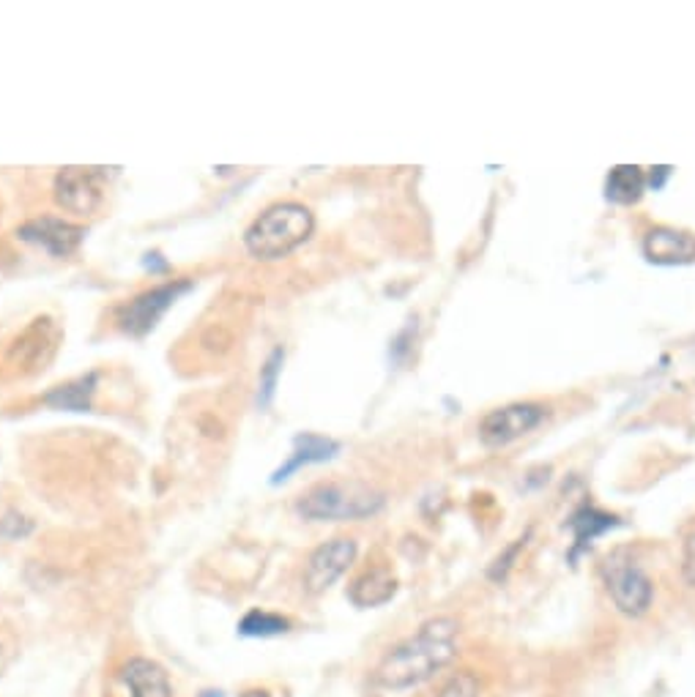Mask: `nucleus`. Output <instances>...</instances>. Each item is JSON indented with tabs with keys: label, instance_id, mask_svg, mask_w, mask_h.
<instances>
[{
	"label": "nucleus",
	"instance_id": "obj_4",
	"mask_svg": "<svg viewBox=\"0 0 695 697\" xmlns=\"http://www.w3.org/2000/svg\"><path fill=\"white\" fill-rule=\"evenodd\" d=\"M192 288L189 279H176V282L156 284V288L146 290V293L135 295L126 306H121L118 326L124 334L129 337H146L149 331H154V326L160 324L162 315L170 309L178 301V295H184Z\"/></svg>",
	"mask_w": 695,
	"mask_h": 697
},
{
	"label": "nucleus",
	"instance_id": "obj_16",
	"mask_svg": "<svg viewBox=\"0 0 695 697\" xmlns=\"http://www.w3.org/2000/svg\"><path fill=\"white\" fill-rule=\"evenodd\" d=\"M644 189H646V176L644 170L635 165L614 167V170L608 173V178H605V198H608L610 203H619V205L639 203Z\"/></svg>",
	"mask_w": 695,
	"mask_h": 697
},
{
	"label": "nucleus",
	"instance_id": "obj_8",
	"mask_svg": "<svg viewBox=\"0 0 695 697\" xmlns=\"http://www.w3.org/2000/svg\"><path fill=\"white\" fill-rule=\"evenodd\" d=\"M605 580H608V594L614 599V605L619 607V612L639 618L649 610L652 594H655L652 591V580L633 561H621V556L608 558Z\"/></svg>",
	"mask_w": 695,
	"mask_h": 697
},
{
	"label": "nucleus",
	"instance_id": "obj_1",
	"mask_svg": "<svg viewBox=\"0 0 695 697\" xmlns=\"http://www.w3.org/2000/svg\"><path fill=\"white\" fill-rule=\"evenodd\" d=\"M457 635H460V624L455 618H433L378 662V668L372 670V684L394 692L425 684L457 657Z\"/></svg>",
	"mask_w": 695,
	"mask_h": 697
},
{
	"label": "nucleus",
	"instance_id": "obj_9",
	"mask_svg": "<svg viewBox=\"0 0 695 697\" xmlns=\"http://www.w3.org/2000/svg\"><path fill=\"white\" fill-rule=\"evenodd\" d=\"M17 236L20 241L39 246L47 255L66 257L80 250L86 230L80 225H75V221L58 219V216H36V219H28L20 227Z\"/></svg>",
	"mask_w": 695,
	"mask_h": 697
},
{
	"label": "nucleus",
	"instance_id": "obj_15",
	"mask_svg": "<svg viewBox=\"0 0 695 697\" xmlns=\"http://www.w3.org/2000/svg\"><path fill=\"white\" fill-rule=\"evenodd\" d=\"M97 372H88L77 380L55 385L52 392L45 394V405L58 410H75V414H83V410L91 408V400L93 394H97Z\"/></svg>",
	"mask_w": 695,
	"mask_h": 697
},
{
	"label": "nucleus",
	"instance_id": "obj_6",
	"mask_svg": "<svg viewBox=\"0 0 695 697\" xmlns=\"http://www.w3.org/2000/svg\"><path fill=\"white\" fill-rule=\"evenodd\" d=\"M61 342V329L52 318H36L20 331L17 340L7 351V367L20 375H34L52 362Z\"/></svg>",
	"mask_w": 695,
	"mask_h": 697
},
{
	"label": "nucleus",
	"instance_id": "obj_21",
	"mask_svg": "<svg viewBox=\"0 0 695 697\" xmlns=\"http://www.w3.org/2000/svg\"><path fill=\"white\" fill-rule=\"evenodd\" d=\"M682 578L684 583L695 588V531L684 538V550H682Z\"/></svg>",
	"mask_w": 695,
	"mask_h": 697
},
{
	"label": "nucleus",
	"instance_id": "obj_12",
	"mask_svg": "<svg viewBox=\"0 0 695 697\" xmlns=\"http://www.w3.org/2000/svg\"><path fill=\"white\" fill-rule=\"evenodd\" d=\"M121 679L129 686L131 697H173V686L165 668L146 657L129 659L121 668Z\"/></svg>",
	"mask_w": 695,
	"mask_h": 697
},
{
	"label": "nucleus",
	"instance_id": "obj_3",
	"mask_svg": "<svg viewBox=\"0 0 695 697\" xmlns=\"http://www.w3.org/2000/svg\"><path fill=\"white\" fill-rule=\"evenodd\" d=\"M383 493L367 482H324L296 500V511L304 520L345 522L365 520L381 511Z\"/></svg>",
	"mask_w": 695,
	"mask_h": 697
},
{
	"label": "nucleus",
	"instance_id": "obj_10",
	"mask_svg": "<svg viewBox=\"0 0 695 697\" xmlns=\"http://www.w3.org/2000/svg\"><path fill=\"white\" fill-rule=\"evenodd\" d=\"M356 561V542L354 538H331L326 545L309 556L307 569H304V585L309 594H324L329 585H334L342 574Z\"/></svg>",
	"mask_w": 695,
	"mask_h": 697
},
{
	"label": "nucleus",
	"instance_id": "obj_23",
	"mask_svg": "<svg viewBox=\"0 0 695 697\" xmlns=\"http://www.w3.org/2000/svg\"><path fill=\"white\" fill-rule=\"evenodd\" d=\"M241 697H271V695H268L266 689H250V692H244Z\"/></svg>",
	"mask_w": 695,
	"mask_h": 697
},
{
	"label": "nucleus",
	"instance_id": "obj_22",
	"mask_svg": "<svg viewBox=\"0 0 695 697\" xmlns=\"http://www.w3.org/2000/svg\"><path fill=\"white\" fill-rule=\"evenodd\" d=\"M146 268H151V271H165L167 268V263L165 261H160V255H146Z\"/></svg>",
	"mask_w": 695,
	"mask_h": 697
},
{
	"label": "nucleus",
	"instance_id": "obj_2",
	"mask_svg": "<svg viewBox=\"0 0 695 697\" xmlns=\"http://www.w3.org/2000/svg\"><path fill=\"white\" fill-rule=\"evenodd\" d=\"M315 216L302 203H277L263 211L244 232V246L255 261H280L313 236Z\"/></svg>",
	"mask_w": 695,
	"mask_h": 697
},
{
	"label": "nucleus",
	"instance_id": "obj_7",
	"mask_svg": "<svg viewBox=\"0 0 695 697\" xmlns=\"http://www.w3.org/2000/svg\"><path fill=\"white\" fill-rule=\"evenodd\" d=\"M547 408L540 403H513L504 405V408L491 410L479 421V438H482L484 446L502 448L515 443L518 438L529 435L531 430L545 421Z\"/></svg>",
	"mask_w": 695,
	"mask_h": 697
},
{
	"label": "nucleus",
	"instance_id": "obj_17",
	"mask_svg": "<svg viewBox=\"0 0 695 697\" xmlns=\"http://www.w3.org/2000/svg\"><path fill=\"white\" fill-rule=\"evenodd\" d=\"M288 630H291V621L286 616L266 610H250L239 624V635L244 637H274L286 635Z\"/></svg>",
	"mask_w": 695,
	"mask_h": 697
},
{
	"label": "nucleus",
	"instance_id": "obj_11",
	"mask_svg": "<svg viewBox=\"0 0 695 697\" xmlns=\"http://www.w3.org/2000/svg\"><path fill=\"white\" fill-rule=\"evenodd\" d=\"M644 255L655 266H687L695 263V236L673 227H655L646 232Z\"/></svg>",
	"mask_w": 695,
	"mask_h": 697
},
{
	"label": "nucleus",
	"instance_id": "obj_14",
	"mask_svg": "<svg viewBox=\"0 0 695 697\" xmlns=\"http://www.w3.org/2000/svg\"><path fill=\"white\" fill-rule=\"evenodd\" d=\"M394 591H397L394 574L389 572L387 567H372L354 580L351 594L348 596H351V601H354L356 607H378L387 605L394 596Z\"/></svg>",
	"mask_w": 695,
	"mask_h": 697
},
{
	"label": "nucleus",
	"instance_id": "obj_13",
	"mask_svg": "<svg viewBox=\"0 0 695 697\" xmlns=\"http://www.w3.org/2000/svg\"><path fill=\"white\" fill-rule=\"evenodd\" d=\"M340 452V443L331 441V438H320V435H299L296 443H293V454L288 457L286 465H280L277 471H274L271 477V484H280L286 482L291 473H296L299 468H304V465H313V462H326V459H331L334 454Z\"/></svg>",
	"mask_w": 695,
	"mask_h": 697
},
{
	"label": "nucleus",
	"instance_id": "obj_19",
	"mask_svg": "<svg viewBox=\"0 0 695 697\" xmlns=\"http://www.w3.org/2000/svg\"><path fill=\"white\" fill-rule=\"evenodd\" d=\"M282 362H286V351H282V347H274V351L268 353L266 364L261 367V389H257V405H261V408L271 405L277 378H280L282 372Z\"/></svg>",
	"mask_w": 695,
	"mask_h": 697
},
{
	"label": "nucleus",
	"instance_id": "obj_20",
	"mask_svg": "<svg viewBox=\"0 0 695 697\" xmlns=\"http://www.w3.org/2000/svg\"><path fill=\"white\" fill-rule=\"evenodd\" d=\"M439 697H479V679L471 670L455 673L444 686H441Z\"/></svg>",
	"mask_w": 695,
	"mask_h": 697
},
{
	"label": "nucleus",
	"instance_id": "obj_5",
	"mask_svg": "<svg viewBox=\"0 0 695 697\" xmlns=\"http://www.w3.org/2000/svg\"><path fill=\"white\" fill-rule=\"evenodd\" d=\"M104 187H108L104 167H63L52 183V194L63 211L75 216H88L102 205Z\"/></svg>",
	"mask_w": 695,
	"mask_h": 697
},
{
	"label": "nucleus",
	"instance_id": "obj_18",
	"mask_svg": "<svg viewBox=\"0 0 695 697\" xmlns=\"http://www.w3.org/2000/svg\"><path fill=\"white\" fill-rule=\"evenodd\" d=\"M616 525V517L610 515H603V511L597 509H581L576 517L570 520V528L576 531V542L578 547H586L592 545V538H597L599 533H605L608 528Z\"/></svg>",
	"mask_w": 695,
	"mask_h": 697
}]
</instances>
